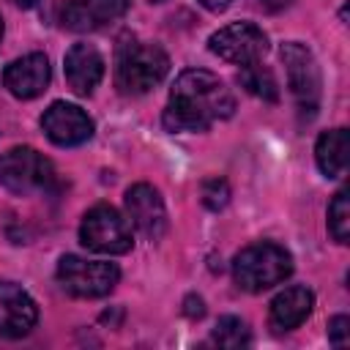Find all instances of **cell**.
Wrapping results in <instances>:
<instances>
[{"mask_svg":"<svg viewBox=\"0 0 350 350\" xmlns=\"http://www.w3.org/2000/svg\"><path fill=\"white\" fill-rule=\"evenodd\" d=\"M235 112V98L230 88L205 68H186L172 90L164 109L167 131H208L216 120Z\"/></svg>","mask_w":350,"mask_h":350,"instance_id":"obj_1","label":"cell"},{"mask_svg":"<svg viewBox=\"0 0 350 350\" xmlns=\"http://www.w3.org/2000/svg\"><path fill=\"white\" fill-rule=\"evenodd\" d=\"M170 71V57L159 44L126 36L115 55V85L126 96H139L156 88Z\"/></svg>","mask_w":350,"mask_h":350,"instance_id":"obj_2","label":"cell"},{"mask_svg":"<svg viewBox=\"0 0 350 350\" xmlns=\"http://www.w3.org/2000/svg\"><path fill=\"white\" fill-rule=\"evenodd\" d=\"M293 273V257L273 241H260L241 249L232 260V279L246 293H262L282 284Z\"/></svg>","mask_w":350,"mask_h":350,"instance_id":"obj_3","label":"cell"},{"mask_svg":"<svg viewBox=\"0 0 350 350\" xmlns=\"http://www.w3.org/2000/svg\"><path fill=\"white\" fill-rule=\"evenodd\" d=\"M0 183L19 197L46 194L57 186V172L44 153L19 145L0 153Z\"/></svg>","mask_w":350,"mask_h":350,"instance_id":"obj_4","label":"cell"},{"mask_svg":"<svg viewBox=\"0 0 350 350\" xmlns=\"http://www.w3.org/2000/svg\"><path fill=\"white\" fill-rule=\"evenodd\" d=\"M120 279V268L104 260H85L77 254H66L57 262V282L68 295L77 298H101L115 290Z\"/></svg>","mask_w":350,"mask_h":350,"instance_id":"obj_5","label":"cell"},{"mask_svg":"<svg viewBox=\"0 0 350 350\" xmlns=\"http://www.w3.org/2000/svg\"><path fill=\"white\" fill-rule=\"evenodd\" d=\"M282 60L287 68V82L293 90V98L301 109V118L312 120L317 115L320 107V66L312 55L309 46H304L301 41H287L282 44Z\"/></svg>","mask_w":350,"mask_h":350,"instance_id":"obj_6","label":"cell"},{"mask_svg":"<svg viewBox=\"0 0 350 350\" xmlns=\"http://www.w3.org/2000/svg\"><path fill=\"white\" fill-rule=\"evenodd\" d=\"M79 241L98 254H126L134 246L129 221L112 205H96L82 216Z\"/></svg>","mask_w":350,"mask_h":350,"instance_id":"obj_7","label":"cell"},{"mask_svg":"<svg viewBox=\"0 0 350 350\" xmlns=\"http://www.w3.org/2000/svg\"><path fill=\"white\" fill-rule=\"evenodd\" d=\"M208 49L216 57L243 68L260 63V57L268 52V38L254 22H232L208 38Z\"/></svg>","mask_w":350,"mask_h":350,"instance_id":"obj_8","label":"cell"},{"mask_svg":"<svg viewBox=\"0 0 350 350\" xmlns=\"http://www.w3.org/2000/svg\"><path fill=\"white\" fill-rule=\"evenodd\" d=\"M41 129L55 145L74 148V145L88 142L96 126H93V118L82 107L68 104V101H52L41 115Z\"/></svg>","mask_w":350,"mask_h":350,"instance_id":"obj_9","label":"cell"},{"mask_svg":"<svg viewBox=\"0 0 350 350\" xmlns=\"http://www.w3.org/2000/svg\"><path fill=\"white\" fill-rule=\"evenodd\" d=\"M126 213L131 224L150 241L161 238L167 230V208L161 194L150 183H134L126 191Z\"/></svg>","mask_w":350,"mask_h":350,"instance_id":"obj_10","label":"cell"},{"mask_svg":"<svg viewBox=\"0 0 350 350\" xmlns=\"http://www.w3.org/2000/svg\"><path fill=\"white\" fill-rule=\"evenodd\" d=\"M129 11V0H68L60 8V25L74 33H90L112 25Z\"/></svg>","mask_w":350,"mask_h":350,"instance_id":"obj_11","label":"cell"},{"mask_svg":"<svg viewBox=\"0 0 350 350\" xmlns=\"http://www.w3.org/2000/svg\"><path fill=\"white\" fill-rule=\"evenodd\" d=\"M38 306L14 282H0V336L19 339L36 328Z\"/></svg>","mask_w":350,"mask_h":350,"instance_id":"obj_12","label":"cell"},{"mask_svg":"<svg viewBox=\"0 0 350 350\" xmlns=\"http://www.w3.org/2000/svg\"><path fill=\"white\" fill-rule=\"evenodd\" d=\"M49 77H52V68H49V60L44 52H30L14 63L5 66L3 71V85L8 88L11 96L27 101V98H36L46 90L49 85Z\"/></svg>","mask_w":350,"mask_h":350,"instance_id":"obj_13","label":"cell"},{"mask_svg":"<svg viewBox=\"0 0 350 350\" xmlns=\"http://www.w3.org/2000/svg\"><path fill=\"white\" fill-rule=\"evenodd\" d=\"M104 77V57L93 44H74L66 52V79L77 96H90Z\"/></svg>","mask_w":350,"mask_h":350,"instance_id":"obj_14","label":"cell"},{"mask_svg":"<svg viewBox=\"0 0 350 350\" xmlns=\"http://www.w3.org/2000/svg\"><path fill=\"white\" fill-rule=\"evenodd\" d=\"M312 306H314V293L309 287H301V284L284 287L271 301V312H268L271 325L276 331H293L312 314Z\"/></svg>","mask_w":350,"mask_h":350,"instance_id":"obj_15","label":"cell"},{"mask_svg":"<svg viewBox=\"0 0 350 350\" xmlns=\"http://www.w3.org/2000/svg\"><path fill=\"white\" fill-rule=\"evenodd\" d=\"M347 145H350V137H347V129H331V131H323L317 137V145H314V159H317V167L325 178H342L345 170H347Z\"/></svg>","mask_w":350,"mask_h":350,"instance_id":"obj_16","label":"cell"},{"mask_svg":"<svg viewBox=\"0 0 350 350\" xmlns=\"http://www.w3.org/2000/svg\"><path fill=\"white\" fill-rule=\"evenodd\" d=\"M238 82H241L252 96H257V98H262V101H276V98H279V88H276L273 74H271L265 66H260V63L243 66L241 74H238Z\"/></svg>","mask_w":350,"mask_h":350,"instance_id":"obj_17","label":"cell"},{"mask_svg":"<svg viewBox=\"0 0 350 350\" xmlns=\"http://www.w3.org/2000/svg\"><path fill=\"white\" fill-rule=\"evenodd\" d=\"M328 230L336 243H347L350 238V189H339L328 205Z\"/></svg>","mask_w":350,"mask_h":350,"instance_id":"obj_18","label":"cell"},{"mask_svg":"<svg viewBox=\"0 0 350 350\" xmlns=\"http://www.w3.org/2000/svg\"><path fill=\"white\" fill-rule=\"evenodd\" d=\"M211 342L219 345V347H243L252 342V334L246 328V323L235 314H227L216 323L213 334H211Z\"/></svg>","mask_w":350,"mask_h":350,"instance_id":"obj_19","label":"cell"},{"mask_svg":"<svg viewBox=\"0 0 350 350\" xmlns=\"http://www.w3.org/2000/svg\"><path fill=\"white\" fill-rule=\"evenodd\" d=\"M202 202L211 208V211H221L227 202H230V186L227 180L221 178H211L202 183Z\"/></svg>","mask_w":350,"mask_h":350,"instance_id":"obj_20","label":"cell"},{"mask_svg":"<svg viewBox=\"0 0 350 350\" xmlns=\"http://www.w3.org/2000/svg\"><path fill=\"white\" fill-rule=\"evenodd\" d=\"M328 342L336 345V347H345L350 342V320L345 314H336L328 323Z\"/></svg>","mask_w":350,"mask_h":350,"instance_id":"obj_21","label":"cell"},{"mask_svg":"<svg viewBox=\"0 0 350 350\" xmlns=\"http://www.w3.org/2000/svg\"><path fill=\"white\" fill-rule=\"evenodd\" d=\"M257 3H260V8H262V11H268V14H276V11L287 8L293 0H257Z\"/></svg>","mask_w":350,"mask_h":350,"instance_id":"obj_22","label":"cell"},{"mask_svg":"<svg viewBox=\"0 0 350 350\" xmlns=\"http://www.w3.org/2000/svg\"><path fill=\"white\" fill-rule=\"evenodd\" d=\"M230 3H232V0H200V5H202V8H208V11H213V14H219V11H224V8H230Z\"/></svg>","mask_w":350,"mask_h":350,"instance_id":"obj_23","label":"cell"},{"mask_svg":"<svg viewBox=\"0 0 350 350\" xmlns=\"http://www.w3.org/2000/svg\"><path fill=\"white\" fill-rule=\"evenodd\" d=\"M14 3H16V5H22V8H33L38 0H14Z\"/></svg>","mask_w":350,"mask_h":350,"instance_id":"obj_24","label":"cell"},{"mask_svg":"<svg viewBox=\"0 0 350 350\" xmlns=\"http://www.w3.org/2000/svg\"><path fill=\"white\" fill-rule=\"evenodd\" d=\"M0 38H3V19H0Z\"/></svg>","mask_w":350,"mask_h":350,"instance_id":"obj_25","label":"cell"},{"mask_svg":"<svg viewBox=\"0 0 350 350\" xmlns=\"http://www.w3.org/2000/svg\"><path fill=\"white\" fill-rule=\"evenodd\" d=\"M153 3H161V0H153Z\"/></svg>","mask_w":350,"mask_h":350,"instance_id":"obj_26","label":"cell"}]
</instances>
